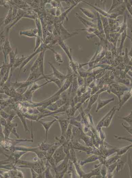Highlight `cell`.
Returning <instances> with one entry per match:
<instances>
[{"label":"cell","instance_id":"6da1fadb","mask_svg":"<svg viewBox=\"0 0 132 178\" xmlns=\"http://www.w3.org/2000/svg\"><path fill=\"white\" fill-rule=\"evenodd\" d=\"M48 63L49 64L50 66H51V68L52 69L53 73V75H54L56 77V78L63 82L67 78V76L66 75H64L62 73L60 72L52 64L50 63Z\"/></svg>","mask_w":132,"mask_h":178},{"label":"cell","instance_id":"7a4b0ae2","mask_svg":"<svg viewBox=\"0 0 132 178\" xmlns=\"http://www.w3.org/2000/svg\"><path fill=\"white\" fill-rule=\"evenodd\" d=\"M38 30L37 28L33 29H29V30H25V31H21L20 33V34L29 37H36L38 36Z\"/></svg>","mask_w":132,"mask_h":178},{"label":"cell","instance_id":"3957f363","mask_svg":"<svg viewBox=\"0 0 132 178\" xmlns=\"http://www.w3.org/2000/svg\"><path fill=\"white\" fill-rule=\"evenodd\" d=\"M65 156V154L63 151V147H60L56 151L54 154V158L56 161V163L61 160L63 159Z\"/></svg>","mask_w":132,"mask_h":178},{"label":"cell","instance_id":"277c9868","mask_svg":"<svg viewBox=\"0 0 132 178\" xmlns=\"http://www.w3.org/2000/svg\"><path fill=\"white\" fill-rule=\"evenodd\" d=\"M115 111V107H114L112 112L107 117L106 120L104 121L103 126L108 127L110 125Z\"/></svg>","mask_w":132,"mask_h":178},{"label":"cell","instance_id":"5b68a950","mask_svg":"<svg viewBox=\"0 0 132 178\" xmlns=\"http://www.w3.org/2000/svg\"><path fill=\"white\" fill-rule=\"evenodd\" d=\"M114 99H110L107 100H101L99 99L98 100V104L97 107L96 111L97 112L102 107L105 106L107 104L109 103V102H111L112 101H113Z\"/></svg>","mask_w":132,"mask_h":178},{"label":"cell","instance_id":"8992f818","mask_svg":"<svg viewBox=\"0 0 132 178\" xmlns=\"http://www.w3.org/2000/svg\"><path fill=\"white\" fill-rule=\"evenodd\" d=\"M28 56H24L21 57H17L15 58V62L13 66V69H15L22 64L23 62L26 59Z\"/></svg>","mask_w":132,"mask_h":178},{"label":"cell","instance_id":"52a82bcc","mask_svg":"<svg viewBox=\"0 0 132 178\" xmlns=\"http://www.w3.org/2000/svg\"><path fill=\"white\" fill-rule=\"evenodd\" d=\"M59 122L61 126L62 133V134H64L66 131L68 127V121L66 120H64L59 121Z\"/></svg>","mask_w":132,"mask_h":178},{"label":"cell","instance_id":"ba28073f","mask_svg":"<svg viewBox=\"0 0 132 178\" xmlns=\"http://www.w3.org/2000/svg\"><path fill=\"white\" fill-rule=\"evenodd\" d=\"M131 95H130L129 94H127L126 95H125L124 96L122 99L120 100V102H119V109H121V107L125 103V102L128 101L129 98L131 97Z\"/></svg>","mask_w":132,"mask_h":178},{"label":"cell","instance_id":"9c48e42d","mask_svg":"<svg viewBox=\"0 0 132 178\" xmlns=\"http://www.w3.org/2000/svg\"><path fill=\"white\" fill-rule=\"evenodd\" d=\"M118 118L121 119L125 120V121H126L127 123H128L129 124V125L132 126V111H131L129 115H128L127 116L122 118L118 117Z\"/></svg>","mask_w":132,"mask_h":178},{"label":"cell","instance_id":"30bf717a","mask_svg":"<svg viewBox=\"0 0 132 178\" xmlns=\"http://www.w3.org/2000/svg\"><path fill=\"white\" fill-rule=\"evenodd\" d=\"M49 49H50V50H51L53 52V53H54L55 59L56 61H57V62H58L62 63L63 61L61 55L59 54L58 53L55 51L53 50V49H51L50 48H49Z\"/></svg>","mask_w":132,"mask_h":178},{"label":"cell","instance_id":"8fae6325","mask_svg":"<svg viewBox=\"0 0 132 178\" xmlns=\"http://www.w3.org/2000/svg\"><path fill=\"white\" fill-rule=\"evenodd\" d=\"M56 121V120H53V121H50V122H45V123H44V122L41 123H41L44 126V128H45L46 131H47L48 129L50 128V127L52 125L53 123H54L55 121Z\"/></svg>","mask_w":132,"mask_h":178},{"label":"cell","instance_id":"7c38bea8","mask_svg":"<svg viewBox=\"0 0 132 178\" xmlns=\"http://www.w3.org/2000/svg\"><path fill=\"white\" fill-rule=\"evenodd\" d=\"M132 146V145H131L128 146H126V147H124L121 148L120 150H119V151L118 152V154L119 155H122L123 154L125 153L126 152L128 151V149H129V148H131Z\"/></svg>","mask_w":132,"mask_h":178},{"label":"cell","instance_id":"4fadbf2b","mask_svg":"<svg viewBox=\"0 0 132 178\" xmlns=\"http://www.w3.org/2000/svg\"><path fill=\"white\" fill-rule=\"evenodd\" d=\"M97 97L98 96H96H96H94L91 97V99H90V100L88 106V109H89L91 108V107L92 106V104H94L96 100L97 99Z\"/></svg>","mask_w":132,"mask_h":178},{"label":"cell","instance_id":"5bb4252c","mask_svg":"<svg viewBox=\"0 0 132 178\" xmlns=\"http://www.w3.org/2000/svg\"><path fill=\"white\" fill-rule=\"evenodd\" d=\"M122 126H123V127L125 128V130L129 134L132 135V126H125L123 124H122Z\"/></svg>","mask_w":132,"mask_h":178},{"label":"cell","instance_id":"9a60e30c","mask_svg":"<svg viewBox=\"0 0 132 178\" xmlns=\"http://www.w3.org/2000/svg\"><path fill=\"white\" fill-rule=\"evenodd\" d=\"M114 136L115 138H117L118 140H121V139L123 140L124 139V140L130 141V142H132V139H131V138H129V137H120V136H117L116 135H114Z\"/></svg>","mask_w":132,"mask_h":178}]
</instances>
